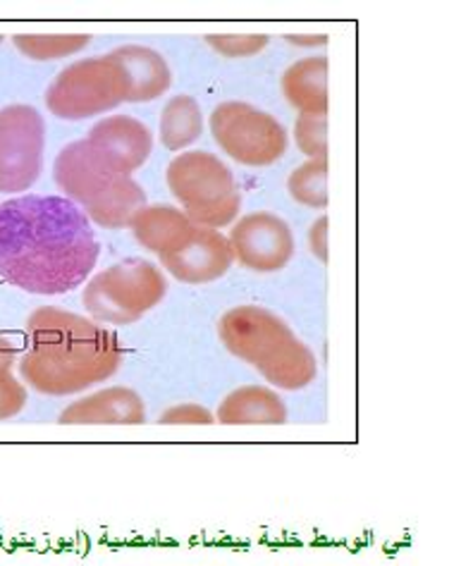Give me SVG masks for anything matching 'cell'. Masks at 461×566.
<instances>
[{
    "label": "cell",
    "instance_id": "cell-26",
    "mask_svg": "<svg viewBox=\"0 0 461 566\" xmlns=\"http://www.w3.org/2000/svg\"><path fill=\"white\" fill-rule=\"evenodd\" d=\"M287 41L290 43H294V46H300V49H321V46H325V43H328V36L325 34H292V36H287Z\"/></svg>",
    "mask_w": 461,
    "mask_h": 566
},
{
    "label": "cell",
    "instance_id": "cell-15",
    "mask_svg": "<svg viewBox=\"0 0 461 566\" xmlns=\"http://www.w3.org/2000/svg\"><path fill=\"white\" fill-rule=\"evenodd\" d=\"M216 421L226 426H282L287 423V405L263 385H244L220 401Z\"/></svg>",
    "mask_w": 461,
    "mask_h": 566
},
{
    "label": "cell",
    "instance_id": "cell-25",
    "mask_svg": "<svg viewBox=\"0 0 461 566\" xmlns=\"http://www.w3.org/2000/svg\"><path fill=\"white\" fill-rule=\"evenodd\" d=\"M308 247H311V253H314L321 263H328V218L325 216L316 218L314 226H311Z\"/></svg>",
    "mask_w": 461,
    "mask_h": 566
},
{
    "label": "cell",
    "instance_id": "cell-14",
    "mask_svg": "<svg viewBox=\"0 0 461 566\" xmlns=\"http://www.w3.org/2000/svg\"><path fill=\"white\" fill-rule=\"evenodd\" d=\"M129 230L144 249L158 253V256H168L187 244L195 222L175 206L146 203L129 220Z\"/></svg>",
    "mask_w": 461,
    "mask_h": 566
},
{
    "label": "cell",
    "instance_id": "cell-16",
    "mask_svg": "<svg viewBox=\"0 0 461 566\" xmlns=\"http://www.w3.org/2000/svg\"><path fill=\"white\" fill-rule=\"evenodd\" d=\"M282 96L300 115H328V57L311 55L282 74Z\"/></svg>",
    "mask_w": 461,
    "mask_h": 566
},
{
    "label": "cell",
    "instance_id": "cell-6",
    "mask_svg": "<svg viewBox=\"0 0 461 566\" xmlns=\"http://www.w3.org/2000/svg\"><path fill=\"white\" fill-rule=\"evenodd\" d=\"M129 86V72L113 53L86 57L51 82L46 108L61 120H86L127 103Z\"/></svg>",
    "mask_w": 461,
    "mask_h": 566
},
{
    "label": "cell",
    "instance_id": "cell-8",
    "mask_svg": "<svg viewBox=\"0 0 461 566\" xmlns=\"http://www.w3.org/2000/svg\"><path fill=\"white\" fill-rule=\"evenodd\" d=\"M216 144L249 168L273 166L287 151V132L273 115L244 101L220 103L211 113Z\"/></svg>",
    "mask_w": 461,
    "mask_h": 566
},
{
    "label": "cell",
    "instance_id": "cell-22",
    "mask_svg": "<svg viewBox=\"0 0 461 566\" xmlns=\"http://www.w3.org/2000/svg\"><path fill=\"white\" fill-rule=\"evenodd\" d=\"M294 142L311 160H328V117H296Z\"/></svg>",
    "mask_w": 461,
    "mask_h": 566
},
{
    "label": "cell",
    "instance_id": "cell-19",
    "mask_svg": "<svg viewBox=\"0 0 461 566\" xmlns=\"http://www.w3.org/2000/svg\"><path fill=\"white\" fill-rule=\"evenodd\" d=\"M14 49L32 61H57L84 51L92 36L88 34H22L14 36Z\"/></svg>",
    "mask_w": 461,
    "mask_h": 566
},
{
    "label": "cell",
    "instance_id": "cell-24",
    "mask_svg": "<svg viewBox=\"0 0 461 566\" xmlns=\"http://www.w3.org/2000/svg\"><path fill=\"white\" fill-rule=\"evenodd\" d=\"M163 426H211L216 416L201 405H177L160 413Z\"/></svg>",
    "mask_w": 461,
    "mask_h": 566
},
{
    "label": "cell",
    "instance_id": "cell-21",
    "mask_svg": "<svg viewBox=\"0 0 461 566\" xmlns=\"http://www.w3.org/2000/svg\"><path fill=\"white\" fill-rule=\"evenodd\" d=\"M14 361H18V347L0 335V421L18 416L27 405L24 385L12 374Z\"/></svg>",
    "mask_w": 461,
    "mask_h": 566
},
{
    "label": "cell",
    "instance_id": "cell-10",
    "mask_svg": "<svg viewBox=\"0 0 461 566\" xmlns=\"http://www.w3.org/2000/svg\"><path fill=\"white\" fill-rule=\"evenodd\" d=\"M228 242L234 261L256 273L282 271L294 256V234L287 220L265 211L237 220Z\"/></svg>",
    "mask_w": 461,
    "mask_h": 566
},
{
    "label": "cell",
    "instance_id": "cell-20",
    "mask_svg": "<svg viewBox=\"0 0 461 566\" xmlns=\"http://www.w3.org/2000/svg\"><path fill=\"white\" fill-rule=\"evenodd\" d=\"M287 189L292 193V199L300 201L302 206H328V160L304 163V166H300L290 175Z\"/></svg>",
    "mask_w": 461,
    "mask_h": 566
},
{
    "label": "cell",
    "instance_id": "cell-4",
    "mask_svg": "<svg viewBox=\"0 0 461 566\" xmlns=\"http://www.w3.org/2000/svg\"><path fill=\"white\" fill-rule=\"evenodd\" d=\"M53 180L67 201L80 206L88 220L106 230L129 228L134 213L146 206V191L139 182L108 168L86 139L72 142L57 154Z\"/></svg>",
    "mask_w": 461,
    "mask_h": 566
},
{
    "label": "cell",
    "instance_id": "cell-3",
    "mask_svg": "<svg viewBox=\"0 0 461 566\" xmlns=\"http://www.w3.org/2000/svg\"><path fill=\"white\" fill-rule=\"evenodd\" d=\"M222 345L277 390L300 392L316 378V356L290 325L263 306H234L218 323Z\"/></svg>",
    "mask_w": 461,
    "mask_h": 566
},
{
    "label": "cell",
    "instance_id": "cell-9",
    "mask_svg": "<svg viewBox=\"0 0 461 566\" xmlns=\"http://www.w3.org/2000/svg\"><path fill=\"white\" fill-rule=\"evenodd\" d=\"M46 125L36 108L14 103L0 108V193H20L43 170Z\"/></svg>",
    "mask_w": 461,
    "mask_h": 566
},
{
    "label": "cell",
    "instance_id": "cell-12",
    "mask_svg": "<svg viewBox=\"0 0 461 566\" xmlns=\"http://www.w3.org/2000/svg\"><path fill=\"white\" fill-rule=\"evenodd\" d=\"M166 271L185 285H206V282L220 280L234 263L232 249L226 234L218 230L195 226L191 237L182 249L168 256H160Z\"/></svg>",
    "mask_w": 461,
    "mask_h": 566
},
{
    "label": "cell",
    "instance_id": "cell-17",
    "mask_svg": "<svg viewBox=\"0 0 461 566\" xmlns=\"http://www.w3.org/2000/svg\"><path fill=\"white\" fill-rule=\"evenodd\" d=\"M113 55L129 72V98L127 103H148L163 96L172 86V72L158 51L146 46H123Z\"/></svg>",
    "mask_w": 461,
    "mask_h": 566
},
{
    "label": "cell",
    "instance_id": "cell-27",
    "mask_svg": "<svg viewBox=\"0 0 461 566\" xmlns=\"http://www.w3.org/2000/svg\"><path fill=\"white\" fill-rule=\"evenodd\" d=\"M0 43H3V36H0Z\"/></svg>",
    "mask_w": 461,
    "mask_h": 566
},
{
    "label": "cell",
    "instance_id": "cell-1",
    "mask_svg": "<svg viewBox=\"0 0 461 566\" xmlns=\"http://www.w3.org/2000/svg\"><path fill=\"white\" fill-rule=\"evenodd\" d=\"M101 247L92 220L63 197L0 203V277L29 294L72 292L94 273Z\"/></svg>",
    "mask_w": 461,
    "mask_h": 566
},
{
    "label": "cell",
    "instance_id": "cell-23",
    "mask_svg": "<svg viewBox=\"0 0 461 566\" xmlns=\"http://www.w3.org/2000/svg\"><path fill=\"white\" fill-rule=\"evenodd\" d=\"M206 43L216 53L226 57H249L256 55L268 46V36L263 34H216L206 36Z\"/></svg>",
    "mask_w": 461,
    "mask_h": 566
},
{
    "label": "cell",
    "instance_id": "cell-13",
    "mask_svg": "<svg viewBox=\"0 0 461 566\" xmlns=\"http://www.w3.org/2000/svg\"><path fill=\"white\" fill-rule=\"evenodd\" d=\"M146 407L132 387H108L86 395L61 413L63 426H142Z\"/></svg>",
    "mask_w": 461,
    "mask_h": 566
},
{
    "label": "cell",
    "instance_id": "cell-18",
    "mask_svg": "<svg viewBox=\"0 0 461 566\" xmlns=\"http://www.w3.org/2000/svg\"><path fill=\"white\" fill-rule=\"evenodd\" d=\"M203 129V115L199 103L180 94L166 103L160 113V144L170 148V151H180L189 144H195L201 137Z\"/></svg>",
    "mask_w": 461,
    "mask_h": 566
},
{
    "label": "cell",
    "instance_id": "cell-5",
    "mask_svg": "<svg viewBox=\"0 0 461 566\" xmlns=\"http://www.w3.org/2000/svg\"><path fill=\"white\" fill-rule=\"evenodd\" d=\"M172 197L182 203V213L201 228L220 230L240 213L242 197L230 168L218 156L187 151L177 156L166 172Z\"/></svg>",
    "mask_w": 461,
    "mask_h": 566
},
{
    "label": "cell",
    "instance_id": "cell-11",
    "mask_svg": "<svg viewBox=\"0 0 461 566\" xmlns=\"http://www.w3.org/2000/svg\"><path fill=\"white\" fill-rule=\"evenodd\" d=\"M94 154L115 172L132 177L154 151V137L148 127L129 115H111L88 129L86 137Z\"/></svg>",
    "mask_w": 461,
    "mask_h": 566
},
{
    "label": "cell",
    "instance_id": "cell-7",
    "mask_svg": "<svg viewBox=\"0 0 461 566\" xmlns=\"http://www.w3.org/2000/svg\"><path fill=\"white\" fill-rule=\"evenodd\" d=\"M168 282L154 263L123 261L88 280L82 294L94 323L129 325L163 302Z\"/></svg>",
    "mask_w": 461,
    "mask_h": 566
},
{
    "label": "cell",
    "instance_id": "cell-2",
    "mask_svg": "<svg viewBox=\"0 0 461 566\" xmlns=\"http://www.w3.org/2000/svg\"><path fill=\"white\" fill-rule=\"evenodd\" d=\"M29 349L20 374L36 392L67 397L108 380L123 364L117 335L57 306L36 308L27 323Z\"/></svg>",
    "mask_w": 461,
    "mask_h": 566
}]
</instances>
